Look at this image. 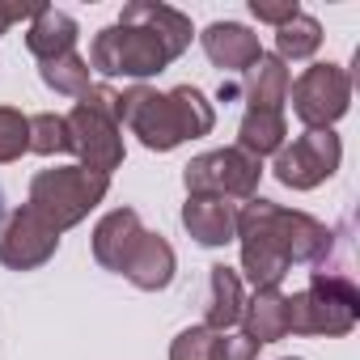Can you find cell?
<instances>
[{
    "label": "cell",
    "instance_id": "7",
    "mask_svg": "<svg viewBox=\"0 0 360 360\" xmlns=\"http://www.w3.org/2000/svg\"><path fill=\"white\" fill-rule=\"evenodd\" d=\"M263 183V161L242 153L238 144L200 153L183 165V187L187 195H208V200H255Z\"/></svg>",
    "mask_w": 360,
    "mask_h": 360
},
{
    "label": "cell",
    "instance_id": "15",
    "mask_svg": "<svg viewBox=\"0 0 360 360\" xmlns=\"http://www.w3.org/2000/svg\"><path fill=\"white\" fill-rule=\"evenodd\" d=\"M174 271H178V255H174V246L161 238V233H140V242H136V250H131V259H127V267H123V276L140 288V292H165L169 284H174Z\"/></svg>",
    "mask_w": 360,
    "mask_h": 360
},
{
    "label": "cell",
    "instance_id": "5",
    "mask_svg": "<svg viewBox=\"0 0 360 360\" xmlns=\"http://www.w3.org/2000/svg\"><path fill=\"white\" fill-rule=\"evenodd\" d=\"M169 64H174V51L153 30L131 22L102 26L89 43V72H102V77H123L144 85L148 77H161Z\"/></svg>",
    "mask_w": 360,
    "mask_h": 360
},
{
    "label": "cell",
    "instance_id": "12",
    "mask_svg": "<svg viewBox=\"0 0 360 360\" xmlns=\"http://www.w3.org/2000/svg\"><path fill=\"white\" fill-rule=\"evenodd\" d=\"M140 233H144V225H140V212H136V208H115V212H106V217L94 225V242H89V246H94V263L123 276V267H127V259H131Z\"/></svg>",
    "mask_w": 360,
    "mask_h": 360
},
{
    "label": "cell",
    "instance_id": "10",
    "mask_svg": "<svg viewBox=\"0 0 360 360\" xmlns=\"http://www.w3.org/2000/svg\"><path fill=\"white\" fill-rule=\"evenodd\" d=\"M60 250V233L30 208H13L5 221H0V263L9 271H39L56 259Z\"/></svg>",
    "mask_w": 360,
    "mask_h": 360
},
{
    "label": "cell",
    "instance_id": "17",
    "mask_svg": "<svg viewBox=\"0 0 360 360\" xmlns=\"http://www.w3.org/2000/svg\"><path fill=\"white\" fill-rule=\"evenodd\" d=\"M242 335L250 343H280L288 339V292L280 288H255L246 297V309H242Z\"/></svg>",
    "mask_w": 360,
    "mask_h": 360
},
{
    "label": "cell",
    "instance_id": "21",
    "mask_svg": "<svg viewBox=\"0 0 360 360\" xmlns=\"http://www.w3.org/2000/svg\"><path fill=\"white\" fill-rule=\"evenodd\" d=\"M288 144V119L284 110H246L238 123V148L250 157H276Z\"/></svg>",
    "mask_w": 360,
    "mask_h": 360
},
{
    "label": "cell",
    "instance_id": "23",
    "mask_svg": "<svg viewBox=\"0 0 360 360\" xmlns=\"http://www.w3.org/2000/svg\"><path fill=\"white\" fill-rule=\"evenodd\" d=\"M39 77H43L47 89H56V94H64V98H81V94L94 85V81H89V77H94V72H89V60L77 56V51L39 64Z\"/></svg>",
    "mask_w": 360,
    "mask_h": 360
},
{
    "label": "cell",
    "instance_id": "11",
    "mask_svg": "<svg viewBox=\"0 0 360 360\" xmlns=\"http://www.w3.org/2000/svg\"><path fill=\"white\" fill-rule=\"evenodd\" d=\"M238 246H242V271H246V280L255 284V288H280L284 284V276H288V259L276 250V242L259 229V221L255 217H246L242 208H238V238H233Z\"/></svg>",
    "mask_w": 360,
    "mask_h": 360
},
{
    "label": "cell",
    "instance_id": "6",
    "mask_svg": "<svg viewBox=\"0 0 360 360\" xmlns=\"http://www.w3.org/2000/svg\"><path fill=\"white\" fill-rule=\"evenodd\" d=\"M242 212L259 221V229L276 242V250L288 259V267H292V263L322 267L326 255H330V246H335V233H330L318 217H309V212H297V208L271 204V200H263V195L246 200Z\"/></svg>",
    "mask_w": 360,
    "mask_h": 360
},
{
    "label": "cell",
    "instance_id": "3",
    "mask_svg": "<svg viewBox=\"0 0 360 360\" xmlns=\"http://www.w3.org/2000/svg\"><path fill=\"white\" fill-rule=\"evenodd\" d=\"M360 322V288L339 271H314L301 292L288 297V335H352Z\"/></svg>",
    "mask_w": 360,
    "mask_h": 360
},
{
    "label": "cell",
    "instance_id": "29",
    "mask_svg": "<svg viewBox=\"0 0 360 360\" xmlns=\"http://www.w3.org/2000/svg\"><path fill=\"white\" fill-rule=\"evenodd\" d=\"M43 5H0V34H9L18 22H30Z\"/></svg>",
    "mask_w": 360,
    "mask_h": 360
},
{
    "label": "cell",
    "instance_id": "22",
    "mask_svg": "<svg viewBox=\"0 0 360 360\" xmlns=\"http://www.w3.org/2000/svg\"><path fill=\"white\" fill-rule=\"evenodd\" d=\"M318 47H322V22L309 18L305 9L276 30V60H284V64L288 60H314Z\"/></svg>",
    "mask_w": 360,
    "mask_h": 360
},
{
    "label": "cell",
    "instance_id": "19",
    "mask_svg": "<svg viewBox=\"0 0 360 360\" xmlns=\"http://www.w3.org/2000/svg\"><path fill=\"white\" fill-rule=\"evenodd\" d=\"M242 309H246V284H242V271H233V267H225V263L208 267V309H204V326L221 335V330L238 326Z\"/></svg>",
    "mask_w": 360,
    "mask_h": 360
},
{
    "label": "cell",
    "instance_id": "25",
    "mask_svg": "<svg viewBox=\"0 0 360 360\" xmlns=\"http://www.w3.org/2000/svg\"><path fill=\"white\" fill-rule=\"evenodd\" d=\"M22 153H30V115H22L18 106H0V165L22 161Z\"/></svg>",
    "mask_w": 360,
    "mask_h": 360
},
{
    "label": "cell",
    "instance_id": "13",
    "mask_svg": "<svg viewBox=\"0 0 360 360\" xmlns=\"http://www.w3.org/2000/svg\"><path fill=\"white\" fill-rule=\"evenodd\" d=\"M200 47H204V56H208L221 72H246V68L263 56L259 34H255L250 26H242V22H212V26L200 34Z\"/></svg>",
    "mask_w": 360,
    "mask_h": 360
},
{
    "label": "cell",
    "instance_id": "20",
    "mask_svg": "<svg viewBox=\"0 0 360 360\" xmlns=\"http://www.w3.org/2000/svg\"><path fill=\"white\" fill-rule=\"evenodd\" d=\"M288 85H292L288 64L263 51V56L246 68V85H242V94H246V102H250L246 110H284Z\"/></svg>",
    "mask_w": 360,
    "mask_h": 360
},
{
    "label": "cell",
    "instance_id": "27",
    "mask_svg": "<svg viewBox=\"0 0 360 360\" xmlns=\"http://www.w3.org/2000/svg\"><path fill=\"white\" fill-rule=\"evenodd\" d=\"M212 360H259V343H250L246 335L221 330L217 343H212Z\"/></svg>",
    "mask_w": 360,
    "mask_h": 360
},
{
    "label": "cell",
    "instance_id": "14",
    "mask_svg": "<svg viewBox=\"0 0 360 360\" xmlns=\"http://www.w3.org/2000/svg\"><path fill=\"white\" fill-rule=\"evenodd\" d=\"M183 229L191 233V242L221 250L238 238V208L229 200H208V195H187L183 204Z\"/></svg>",
    "mask_w": 360,
    "mask_h": 360
},
{
    "label": "cell",
    "instance_id": "9",
    "mask_svg": "<svg viewBox=\"0 0 360 360\" xmlns=\"http://www.w3.org/2000/svg\"><path fill=\"white\" fill-rule=\"evenodd\" d=\"M339 161H343V140L335 136V127L330 131H301L292 144H284L276 153L271 174L288 191H314L326 178H335Z\"/></svg>",
    "mask_w": 360,
    "mask_h": 360
},
{
    "label": "cell",
    "instance_id": "24",
    "mask_svg": "<svg viewBox=\"0 0 360 360\" xmlns=\"http://www.w3.org/2000/svg\"><path fill=\"white\" fill-rule=\"evenodd\" d=\"M30 153H39V157L72 153V131H68V119H64V115H56V110L30 115Z\"/></svg>",
    "mask_w": 360,
    "mask_h": 360
},
{
    "label": "cell",
    "instance_id": "28",
    "mask_svg": "<svg viewBox=\"0 0 360 360\" xmlns=\"http://www.w3.org/2000/svg\"><path fill=\"white\" fill-rule=\"evenodd\" d=\"M250 13L259 18V22H267V26H284V22H292L297 13H301V5L297 0H250Z\"/></svg>",
    "mask_w": 360,
    "mask_h": 360
},
{
    "label": "cell",
    "instance_id": "1",
    "mask_svg": "<svg viewBox=\"0 0 360 360\" xmlns=\"http://www.w3.org/2000/svg\"><path fill=\"white\" fill-rule=\"evenodd\" d=\"M119 123L148 153H174L187 140L212 136L217 106L200 85H174L165 94L153 85H131L119 94Z\"/></svg>",
    "mask_w": 360,
    "mask_h": 360
},
{
    "label": "cell",
    "instance_id": "2",
    "mask_svg": "<svg viewBox=\"0 0 360 360\" xmlns=\"http://www.w3.org/2000/svg\"><path fill=\"white\" fill-rule=\"evenodd\" d=\"M64 119H68V131H72V153L81 157L77 165L110 178L127 157L123 123H119V89L89 85Z\"/></svg>",
    "mask_w": 360,
    "mask_h": 360
},
{
    "label": "cell",
    "instance_id": "4",
    "mask_svg": "<svg viewBox=\"0 0 360 360\" xmlns=\"http://www.w3.org/2000/svg\"><path fill=\"white\" fill-rule=\"evenodd\" d=\"M110 191V178L94 174L85 165H56V169H39L30 178V208L56 229H77Z\"/></svg>",
    "mask_w": 360,
    "mask_h": 360
},
{
    "label": "cell",
    "instance_id": "16",
    "mask_svg": "<svg viewBox=\"0 0 360 360\" xmlns=\"http://www.w3.org/2000/svg\"><path fill=\"white\" fill-rule=\"evenodd\" d=\"M119 22H131V26L153 30V34L174 51V60L183 56V51L191 47V39H195V26H191V18H187L183 9H174V5H157V0H131V5H123Z\"/></svg>",
    "mask_w": 360,
    "mask_h": 360
},
{
    "label": "cell",
    "instance_id": "8",
    "mask_svg": "<svg viewBox=\"0 0 360 360\" xmlns=\"http://www.w3.org/2000/svg\"><path fill=\"white\" fill-rule=\"evenodd\" d=\"M292 115L305 123V131H330L347 106H352V77L343 64H309L292 85Z\"/></svg>",
    "mask_w": 360,
    "mask_h": 360
},
{
    "label": "cell",
    "instance_id": "26",
    "mask_svg": "<svg viewBox=\"0 0 360 360\" xmlns=\"http://www.w3.org/2000/svg\"><path fill=\"white\" fill-rule=\"evenodd\" d=\"M212 343H217V330H208L204 322L200 326H187V330L174 335L169 360H212Z\"/></svg>",
    "mask_w": 360,
    "mask_h": 360
},
{
    "label": "cell",
    "instance_id": "30",
    "mask_svg": "<svg viewBox=\"0 0 360 360\" xmlns=\"http://www.w3.org/2000/svg\"><path fill=\"white\" fill-rule=\"evenodd\" d=\"M280 360H301V356H280Z\"/></svg>",
    "mask_w": 360,
    "mask_h": 360
},
{
    "label": "cell",
    "instance_id": "18",
    "mask_svg": "<svg viewBox=\"0 0 360 360\" xmlns=\"http://www.w3.org/2000/svg\"><path fill=\"white\" fill-rule=\"evenodd\" d=\"M77 39H81V26H77V18L64 13V9H47V5H43V9L30 18V26H26V47H30V56H34L39 64L77 51Z\"/></svg>",
    "mask_w": 360,
    "mask_h": 360
}]
</instances>
